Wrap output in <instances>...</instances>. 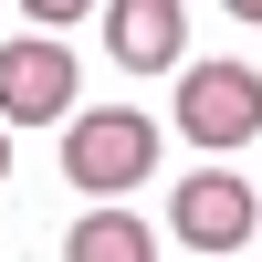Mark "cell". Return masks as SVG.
I'll list each match as a JSON object with an SVG mask.
<instances>
[{"instance_id":"5b68a950","label":"cell","mask_w":262,"mask_h":262,"mask_svg":"<svg viewBox=\"0 0 262 262\" xmlns=\"http://www.w3.org/2000/svg\"><path fill=\"white\" fill-rule=\"evenodd\" d=\"M105 53L126 74H168L189 53V11L179 0H105Z\"/></svg>"},{"instance_id":"277c9868","label":"cell","mask_w":262,"mask_h":262,"mask_svg":"<svg viewBox=\"0 0 262 262\" xmlns=\"http://www.w3.org/2000/svg\"><path fill=\"white\" fill-rule=\"evenodd\" d=\"M63 116H74V53H63V32L0 42V126H63Z\"/></svg>"},{"instance_id":"7a4b0ae2","label":"cell","mask_w":262,"mask_h":262,"mask_svg":"<svg viewBox=\"0 0 262 262\" xmlns=\"http://www.w3.org/2000/svg\"><path fill=\"white\" fill-rule=\"evenodd\" d=\"M179 137L200 158H231V147L262 137V74L252 63H189L179 74Z\"/></svg>"},{"instance_id":"3957f363","label":"cell","mask_w":262,"mask_h":262,"mask_svg":"<svg viewBox=\"0 0 262 262\" xmlns=\"http://www.w3.org/2000/svg\"><path fill=\"white\" fill-rule=\"evenodd\" d=\"M252 231H262L252 179H231V168H200V179H179V200H168V242H189L200 262H231Z\"/></svg>"},{"instance_id":"9c48e42d","label":"cell","mask_w":262,"mask_h":262,"mask_svg":"<svg viewBox=\"0 0 262 262\" xmlns=\"http://www.w3.org/2000/svg\"><path fill=\"white\" fill-rule=\"evenodd\" d=\"M0 179H11V126H0Z\"/></svg>"},{"instance_id":"6da1fadb","label":"cell","mask_w":262,"mask_h":262,"mask_svg":"<svg viewBox=\"0 0 262 262\" xmlns=\"http://www.w3.org/2000/svg\"><path fill=\"white\" fill-rule=\"evenodd\" d=\"M147 168H158V116H137V105H74L63 116V179L84 200H126Z\"/></svg>"},{"instance_id":"8992f818","label":"cell","mask_w":262,"mask_h":262,"mask_svg":"<svg viewBox=\"0 0 262 262\" xmlns=\"http://www.w3.org/2000/svg\"><path fill=\"white\" fill-rule=\"evenodd\" d=\"M63 262H158V231L137 221V210H116V200H95L74 231H63Z\"/></svg>"},{"instance_id":"ba28073f","label":"cell","mask_w":262,"mask_h":262,"mask_svg":"<svg viewBox=\"0 0 262 262\" xmlns=\"http://www.w3.org/2000/svg\"><path fill=\"white\" fill-rule=\"evenodd\" d=\"M221 11H231V21H262V0H221Z\"/></svg>"},{"instance_id":"52a82bcc","label":"cell","mask_w":262,"mask_h":262,"mask_svg":"<svg viewBox=\"0 0 262 262\" xmlns=\"http://www.w3.org/2000/svg\"><path fill=\"white\" fill-rule=\"evenodd\" d=\"M21 11H32L42 32H63V21H84V11H95V0H21Z\"/></svg>"}]
</instances>
